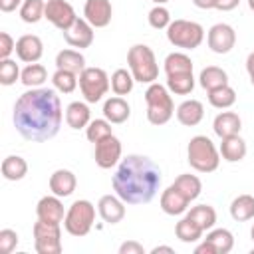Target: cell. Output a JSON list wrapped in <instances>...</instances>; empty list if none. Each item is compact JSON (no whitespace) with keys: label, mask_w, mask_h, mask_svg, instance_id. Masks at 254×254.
Instances as JSON below:
<instances>
[{"label":"cell","mask_w":254,"mask_h":254,"mask_svg":"<svg viewBox=\"0 0 254 254\" xmlns=\"http://www.w3.org/2000/svg\"><path fill=\"white\" fill-rule=\"evenodd\" d=\"M56 67L58 69H67L73 73H81L85 69V58L77 50H62L56 56Z\"/></svg>","instance_id":"cell-25"},{"label":"cell","mask_w":254,"mask_h":254,"mask_svg":"<svg viewBox=\"0 0 254 254\" xmlns=\"http://www.w3.org/2000/svg\"><path fill=\"white\" fill-rule=\"evenodd\" d=\"M111 185L125 204H147L161 187V169L153 159L133 153L119 161Z\"/></svg>","instance_id":"cell-2"},{"label":"cell","mask_w":254,"mask_h":254,"mask_svg":"<svg viewBox=\"0 0 254 254\" xmlns=\"http://www.w3.org/2000/svg\"><path fill=\"white\" fill-rule=\"evenodd\" d=\"M190 202L194 200V198H198V194H200V190H202V183H200V179L196 177V175H190V173H185V175H179L177 179H175V183H173Z\"/></svg>","instance_id":"cell-32"},{"label":"cell","mask_w":254,"mask_h":254,"mask_svg":"<svg viewBox=\"0 0 254 254\" xmlns=\"http://www.w3.org/2000/svg\"><path fill=\"white\" fill-rule=\"evenodd\" d=\"M192 4H194L196 8H200V10H210V8H214V0H192Z\"/></svg>","instance_id":"cell-50"},{"label":"cell","mask_w":254,"mask_h":254,"mask_svg":"<svg viewBox=\"0 0 254 254\" xmlns=\"http://www.w3.org/2000/svg\"><path fill=\"white\" fill-rule=\"evenodd\" d=\"M52 83H54V89L60 91V93H71L77 83H79V77L77 73L73 71H67V69H56L54 75H52Z\"/></svg>","instance_id":"cell-38"},{"label":"cell","mask_w":254,"mask_h":254,"mask_svg":"<svg viewBox=\"0 0 254 254\" xmlns=\"http://www.w3.org/2000/svg\"><path fill=\"white\" fill-rule=\"evenodd\" d=\"M206 42H208V48L214 54H220L222 56V54H228L234 48V44H236V32H234V28L230 24L220 22V24H214L208 30Z\"/></svg>","instance_id":"cell-12"},{"label":"cell","mask_w":254,"mask_h":254,"mask_svg":"<svg viewBox=\"0 0 254 254\" xmlns=\"http://www.w3.org/2000/svg\"><path fill=\"white\" fill-rule=\"evenodd\" d=\"M212 129L214 133L222 139V137H230V135H238L242 129V119L238 113L234 111H222L214 117L212 121Z\"/></svg>","instance_id":"cell-21"},{"label":"cell","mask_w":254,"mask_h":254,"mask_svg":"<svg viewBox=\"0 0 254 254\" xmlns=\"http://www.w3.org/2000/svg\"><path fill=\"white\" fill-rule=\"evenodd\" d=\"M198 83H200L202 89L212 91V89H216V87L228 85V75H226V71H224L222 67H218V65H208V67H204V69L200 71Z\"/></svg>","instance_id":"cell-26"},{"label":"cell","mask_w":254,"mask_h":254,"mask_svg":"<svg viewBox=\"0 0 254 254\" xmlns=\"http://www.w3.org/2000/svg\"><path fill=\"white\" fill-rule=\"evenodd\" d=\"M127 65L139 83H153L159 77V64L153 50L145 44H135L127 52Z\"/></svg>","instance_id":"cell-5"},{"label":"cell","mask_w":254,"mask_h":254,"mask_svg":"<svg viewBox=\"0 0 254 254\" xmlns=\"http://www.w3.org/2000/svg\"><path fill=\"white\" fill-rule=\"evenodd\" d=\"M36 216L40 220H46V222H56V224H62L64 218H65V210H64V202L60 200V196L56 194H48V196H42L36 204Z\"/></svg>","instance_id":"cell-16"},{"label":"cell","mask_w":254,"mask_h":254,"mask_svg":"<svg viewBox=\"0 0 254 254\" xmlns=\"http://www.w3.org/2000/svg\"><path fill=\"white\" fill-rule=\"evenodd\" d=\"M97 212L107 224H117L125 216V202L117 194H103L97 202Z\"/></svg>","instance_id":"cell-18"},{"label":"cell","mask_w":254,"mask_h":254,"mask_svg":"<svg viewBox=\"0 0 254 254\" xmlns=\"http://www.w3.org/2000/svg\"><path fill=\"white\" fill-rule=\"evenodd\" d=\"M248 8L254 12V0H248Z\"/></svg>","instance_id":"cell-52"},{"label":"cell","mask_w":254,"mask_h":254,"mask_svg":"<svg viewBox=\"0 0 254 254\" xmlns=\"http://www.w3.org/2000/svg\"><path fill=\"white\" fill-rule=\"evenodd\" d=\"M46 12V2L44 0H24L20 6V18L26 24H36L44 18Z\"/></svg>","instance_id":"cell-39"},{"label":"cell","mask_w":254,"mask_h":254,"mask_svg":"<svg viewBox=\"0 0 254 254\" xmlns=\"http://www.w3.org/2000/svg\"><path fill=\"white\" fill-rule=\"evenodd\" d=\"M187 161L198 173H212L218 169L220 151L206 135H194L187 147Z\"/></svg>","instance_id":"cell-4"},{"label":"cell","mask_w":254,"mask_h":254,"mask_svg":"<svg viewBox=\"0 0 254 254\" xmlns=\"http://www.w3.org/2000/svg\"><path fill=\"white\" fill-rule=\"evenodd\" d=\"M12 121L26 141L42 143L56 137L62 127V101L58 91L50 87H30L16 99Z\"/></svg>","instance_id":"cell-1"},{"label":"cell","mask_w":254,"mask_h":254,"mask_svg":"<svg viewBox=\"0 0 254 254\" xmlns=\"http://www.w3.org/2000/svg\"><path fill=\"white\" fill-rule=\"evenodd\" d=\"M192 71V60L183 54V52H173L165 58V73L175 75V73H190Z\"/></svg>","instance_id":"cell-31"},{"label":"cell","mask_w":254,"mask_h":254,"mask_svg":"<svg viewBox=\"0 0 254 254\" xmlns=\"http://www.w3.org/2000/svg\"><path fill=\"white\" fill-rule=\"evenodd\" d=\"M202 232H204V230H202L192 218H189L187 214L175 224V234H177V238H179L181 242H187V244L200 240V238H202Z\"/></svg>","instance_id":"cell-29"},{"label":"cell","mask_w":254,"mask_h":254,"mask_svg":"<svg viewBox=\"0 0 254 254\" xmlns=\"http://www.w3.org/2000/svg\"><path fill=\"white\" fill-rule=\"evenodd\" d=\"M95 165L99 169H111L121 159V141L115 135H107L95 143Z\"/></svg>","instance_id":"cell-11"},{"label":"cell","mask_w":254,"mask_h":254,"mask_svg":"<svg viewBox=\"0 0 254 254\" xmlns=\"http://www.w3.org/2000/svg\"><path fill=\"white\" fill-rule=\"evenodd\" d=\"M204 117V105L198 99H187L177 107V121L185 127H194Z\"/></svg>","instance_id":"cell-20"},{"label":"cell","mask_w":254,"mask_h":254,"mask_svg":"<svg viewBox=\"0 0 254 254\" xmlns=\"http://www.w3.org/2000/svg\"><path fill=\"white\" fill-rule=\"evenodd\" d=\"M167 89L175 95H189L194 89V77L190 73H175L167 75Z\"/></svg>","instance_id":"cell-34"},{"label":"cell","mask_w":254,"mask_h":254,"mask_svg":"<svg viewBox=\"0 0 254 254\" xmlns=\"http://www.w3.org/2000/svg\"><path fill=\"white\" fill-rule=\"evenodd\" d=\"M187 216L192 218L204 232L214 228V224H216V210L210 204H196L190 210H187Z\"/></svg>","instance_id":"cell-30"},{"label":"cell","mask_w":254,"mask_h":254,"mask_svg":"<svg viewBox=\"0 0 254 254\" xmlns=\"http://www.w3.org/2000/svg\"><path fill=\"white\" fill-rule=\"evenodd\" d=\"M18 232L12 228H2L0 230V252L2 254H10L16 246H18Z\"/></svg>","instance_id":"cell-43"},{"label":"cell","mask_w":254,"mask_h":254,"mask_svg":"<svg viewBox=\"0 0 254 254\" xmlns=\"http://www.w3.org/2000/svg\"><path fill=\"white\" fill-rule=\"evenodd\" d=\"M246 71L250 75V83L254 85V52H250L246 58Z\"/></svg>","instance_id":"cell-49"},{"label":"cell","mask_w":254,"mask_h":254,"mask_svg":"<svg viewBox=\"0 0 254 254\" xmlns=\"http://www.w3.org/2000/svg\"><path fill=\"white\" fill-rule=\"evenodd\" d=\"M34 248L38 254H60L62 252V226L56 222L36 220L34 228Z\"/></svg>","instance_id":"cell-9"},{"label":"cell","mask_w":254,"mask_h":254,"mask_svg":"<svg viewBox=\"0 0 254 254\" xmlns=\"http://www.w3.org/2000/svg\"><path fill=\"white\" fill-rule=\"evenodd\" d=\"M16 52V42L8 32H0V60L10 58V54Z\"/></svg>","instance_id":"cell-44"},{"label":"cell","mask_w":254,"mask_h":254,"mask_svg":"<svg viewBox=\"0 0 254 254\" xmlns=\"http://www.w3.org/2000/svg\"><path fill=\"white\" fill-rule=\"evenodd\" d=\"M44 54V44L36 34H24L16 40V56L20 62L36 64Z\"/></svg>","instance_id":"cell-17"},{"label":"cell","mask_w":254,"mask_h":254,"mask_svg":"<svg viewBox=\"0 0 254 254\" xmlns=\"http://www.w3.org/2000/svg\"><path fill=\"white\" fill-rule=\"evenodd\" d=\"M147 18H149L151 28H155V30H167L169 24L173 22V20H171V12H169L163 4H157L155 8H151Z\"/></svg>","instance_id":"cell-41"},{"label":"cell","mask_w":254,"mask_h":254,"mask_svg":"<svg viewBox=\"0 0 254 254\" xmlns=\"http://www.w3.org/2000/svg\"><path fill=\"white\" fill-rule=\"evenodd\" d=\"M208 103L216 109H228L236 103V91L230 85L216 87V89L208 91Z\"/></svg>","instance_id":"cell-37"},{"label":"cell","mask_w":254,"mask_h":254,"mask_svg":"<svg viewBox=\"0 0 254 254\" xmlns=\"http://www.w3.org/2000/svg\"><path fill=\"white\" fill-rule=\"evenodd\" d=\"M64 34V40L71 46V48H89L93 44V26L85 20V18H77Z\"/></svg>","instance_id":"cell-13"},{"label":"cell","mask_w":254,"mask_h":254,"mask_svg":"<svg viewBox=\"0 0 254 254\" xmlns=\"http://www.w3.org/2000/svg\"><path fill=\"white\" fill-rule=\"evenodd\" d=\"M28 175V163L20 155H8L2 161V177L6 181H22Z\"/></svg>","instance_id":"cell-27"},{"label":"cell","mask_w":254,"mask_h":254,"mask_svg":"<svg viewBox=\"0 0 254 254\" xmlns=\"http://www.w3.org/2000/svg\"><path fill=\"white\" fill-rule=\"evenodd\" d=\"M24 0H0V10L2 12H14L16 8L22 6Z\"/></svg>","instance_id":"cell-48"},{"label":"cell","mask_w":254,"mask_h":254,"mask_svg":"<svg viewBox=\"0 0 254 254\" xmlns=\"http://www.w3.org/2000/svg\"><path fill=\"white\" fill-rule=\"evenodd\" d=\"M250 238H252V240H254V226H252V228H250Z\"/></svg>","instance_id":"cell-54"},{"label":"cell","mask_w":254,"mask_h":254,"mask_svg":"<svg viewBox=\"0 0 254 254\" xmlns=\"http://www.w3.org/2000/svg\"><path fill=\"white\" fill-rule=\"evenodd\" d=\"M107 135H113L111 133V123L103 117V119H93V121H89V125L85 127V137L95 145L97 141H101L103 137H107Z\"/></svg>","instance_id":"cell-40"},{"label":"cell","mask_w":254,"mask_h":254,"mask_svg":"<svg viewBox=\"0 0 254 254\" xmlns=\"http://www.w3.org/2000/svg\"><path fill=\"white\" fill-rule=\"evenodd\" d=\"M111 87L109 75L103 67H85L79 73V89L87 103H97Z\"/></svg>","instance_id":"cell-8"},{"label":"cell","mask_w":254,"mask_h":254,"mask_svg":"<svg viewBox=\"0 0 254 254\" xmlns=\"http://www.w3.org/2000/svg\"><path fill=\"white\" fill-rule=\"evenodd\" d=\"M109 81H111V89H113L115 95H127V93H131V89H133L135 77H133V73H131L129 69L119 67V69H115V71L111 73Z\"/></svg>","instance_id":"cell-33"},{"label":"cell","mask_w":254,"mask_h":254,"mask_svg":"<svg viewBox=\"0 0 254 254\" xmlns=\"http://www.w3.org/2000/svg\"><path fill=\"white\" fill-rule=\"evenodd\" d=\"M206 240L214 244L218 254H228L234 246V236L228 228H210L206 234Z\"/></svg>","instance_id":"cell-35"},{"label":"cell","mask_w":254,"mask_h":254,"mask_svg":"<svg viewBox=\"0 0 254 254\" xmlns=\"http://www.w3.org/2000/svg\"><path fill=\"white\" fill-rule=\"evenodd\" d=\"M240 4V0H214V8L220 12H230Z\"/></svg>","instance_id":"cell-46"},{"label":"cell","mask_w":254,"mask_h":254,"mask_svg":"<svg viewBox=\"0 0 254 254\" xmlns=\"http://www.w3.org/2000/svg\"><path fill=\"white\" fill-rule=\"evenodd\" d=\"M119 254H145V248L135 240H127L119 246Z\"/></svg>","instance_id":"cell-45"},{"label":"cell","mask_w":254,"mask_h":254,"mask_svg":"<svg viewBox=\"0 0 254 254\" xmlns=\"http://www.w3.org/2000/svg\"><path fill=\"white\" fill-rule=\"evenodd\" d=\"M113 8L109 0H85L83 6V18L93 28H105L111 22Z\"/></svg>","instance_id":"cell-14"},{"label":"cell","mask_w":254,"mask_h":254,"mask_svg":"<svg viewBox=\"0 0 254 254\" xmlns=\"http://www.w3.org/2000/svg\"><path fill=\"white\" fill-rule=\"evenodd\" d=\"M129 115H131V107H129V103L121 95L105 99V103H103V117L109 123H115V125L125 123L129 119Z\"/></svg>","instance_id":"cell-22"},{"label":"cell","mask_w":254,"mask_h":254,"mask_svg":"<svg viewBox=\"0 0 254 254\" xmlns=\"http://www.w3.org/2000/svg\"><path fill=\"white\" fill-rule=\"evenodd\" d=\"M220 157L228 163H238L246 157V141L240 135H230V137H222L220 143Z\"/></svg>","instance_id":"cell-23"},{"label":"cell","mask_w":254,"mask_h":254,"mask_svg":"<svg viewBox=\"0 0 254 254\" xmlns=\"http://www.w3.org/2000/svg\"><path fill=\"white\" fill-rule=\"evenodd\" d=\"M93 222H95V206H93V202H89L87 198H79V200H73L71 206L65 210L64 228H65L67 234L81 238L91 230Z\"/></svg>","instance_id":"cell-6"},{"label":"cell","mask_w":254,"mask_h":254,"mask_svg":"<svg viewBox=\"0 0 254 254\" xmlns=\"http://www.w3.org/2000/svg\"><path fill=\"white\" fill-rule=\"evenodd\" d=\"M75 187H77V179L67 169H58L50 175V190H52V194H56L60 198L69 196L75 190Z\"/></svg>","instance_id":"cell-19"},{"label":"cell","mask_w":254,"mask_h":254,"mask_svg":"<svg viewBox=\"0 0 254 254\" xmlns=\"http://www.w3.org/2000/svg\"><path fill=\"white\" fill-rule=\"evenodd\" d=\"M159 204H161V210H163L165 214H169V216H179V214H183V212L189 210L190 200H189L175 185H171V187H167V189L161 192Z\"/></svg>","instance_id":"cell-15"},{"label":"cell","mask_w":254,"mask_h":254,"mask_svg":"<svg viewBox=\"0 0 254 254\" xmlns=\"http://www.w3.org/2000/svg\"><path fill=\"white\" fill-rule=\"evenodd\" d=\"M145 103H147V121L151 125L161 127L171 121L175 113V103H173V97L167 85H161L157 81L149 83L145 91Z\"/></svg>","instance_id":"cell-3"},{"label":"cell","mask_w":254,"mask_h":254,"mask_svg":"<svg viewBox=\"0 0 254 254\" xmlns=\"http://www.w3.org/2000/svg\"><path fill=\"white\" fill-rule=\"evenodd\" d=\"M22 69L18 67V64L10 58L0 60V83L2 85H12L16 83V79H20Z\"/></svg>","instance_id":"cell-42"},{"label":"cell","mask_w":254,"mask_h":254,"mask_svg":"<svg viewBox=\"0 0 254 254\" xmlns=\"http://www.w3.org/2000/svg\"><path fill=\"white\" fill-rule=\"evenodd\" d=\"M194 254H218V252H216L214 244H212V242H208V240L204 238V240L194 248Z\"/></svg>","instance_id":"cell-47"},{"label":"cell","mask_w":254,"mask_h":254,"mask_svg":"<svg viewBox=\"0 0 254 254\" xmlns=\"http://www.w3.org/2000/svg\"><path fill=\"white\" fill-rule=\"evenodd\" d=\"M46 79H48V69L42 64H28L20 73V81L26 87H40Z\"/></svg>","instance_id":"cell-36"},{"label":"cell","mask_w":254,"mask_h":254,"mask_svg":"<svg viewBox=\"0 0 254 254\" xmlns=\"http://www.w3.org/2000/svg\"><path fill=\"white\" fill-rule=\"evenodd\" d=\"M91 121V111L83 101H71L65 107V123L71 129H83Z\"/></svg>","instance_id":"cell-24"},{"label":"cell","mask_w":254,"mask_h":254,"mask_svg":"<svg viewBox=\"0 0 254 254\" xmlns=\"http://www.w3.org/2000/svg\"><path fill=\"white\" fill-rule=\"evenodd\" d=\"M44 18L48 22H52L60 32H65L77 20L73 6L69 2H65V0H48L46 2Z\"/></svg>","instance_id":"cell-10"},{"label":"cell","mask_w":254,"mask_h":254,"mask_svg":"<svg viewBox=\"0 0 254 254\" xmlns=\"http://www.w3.org/2000/svg\"><path fill=\"white\" fill-rule=\"evenodd\" d=\"M230 216L236 222H246L254 218V196L252 194H238L230 202Z\"/></svg>","instance_id":"cell-28"},{"label":"cell","mask_w":254,"mask_h":254,"mask_svg":"<svg viewBox=\"0 0 254 254\" xmlns=\"http://www.w3.org/2000/svg\"><path fill=\"white\" fill-rule=\"evenodd\" d=\"M167 40L181 50H194L204 40V28L192 20H173L167 28Z\"/></svg>","instance_id":"cell-7"},{"label":"cell","mask_w":254,"mask_h":254,"mask_svg":"<svg viewBox=\"0 0 254 254\" xmlns=\"http://www.w3.org/2000/svg\"><path fill=\"white\" fill-rule=\"evenodd\" d=\"M153 2H155V4H167L169 0H153Z\"/></svg>","instance_id":"cell-53"},{"label":"cell","mask_w":254,"mask_h":254,"mask_svg":"<svg viewBox=\"0 0 254 254\" xmlns=\"http://www.w3.org/2000/svg\"><path fill=\"white\" fill-rule=\"evenodd\" d=\"M159 252H169V254H173L175 250H173L171 246H155V248L151 250V254H159Z\"/></svg>","instance_id":"cell-51"}]
</instances>
